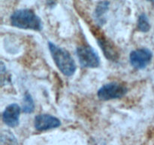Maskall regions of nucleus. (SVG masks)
Returning <instances> with one entry per match:
<instances>
[{
  "instance_id": "1",
  "label": "nucleus",
  "mask_w": 154,
  "mask_h": 145,
  "mask_svg": "<svg viewBox=\"0 0 154 145\" xmlns=\"http://www.w3.org/2000/svg\"><path fill=\"white\" fill-rule=\"evenodd\" d=\"M48 45L58 69L67 76L73 75L76 71V64L70 54L64 48H60L52 42H49Z\"/></svg>"
},
{
  "instance_id": "2",
  "label": "nucleus",
  "mask_w": 154,
  "mask_h": 145,
  "mask_svg": "<svg viewBox=\"0 0 154 145\" xmlns=\"http://www.w3.org/2000/svg\"><path fill=\"white\" fill-rule=\"evenodd\" d=\"M11 23L14 27L25 30H40L42 29L40 18L29 9H21L14 12L11 16Z\"/></svg>"
},
{
  "instance_id": "3",
  "label": "nucleus",
  "mask_w": 154,
  "mask_h": 145,
  "mask_svg": "<svg viewBox=\"0 0 154 145\" xmlns=\"http://www.w3.org/2000/svg\"><path fill=\"white\" fill-rule=\"evenodd\" d=\"M77 55L83 67L95 68L100 64V59L97 53L88 45L78 47Z\"/></svg>"
},
{
  "instance_id": "4",
  "label": "nucleus",
  "mask_w": 154,
  "mask_h": 145,
  "mask_svg": "<svg viewBox=\"0 0 154 145\" xmlns=\"http://www.w3.org/2000/svg\"><path fill=\"white\" fill-rule=\"evenodd\" d=\"M127 92V89L119 83L111 82L105 85L98 92V97L102 101L117 99L124 96Z\"/></svg>"
},
{
  "instance_id": "5",
  "label": "nucleus",
  "mask_w": 154,
  "mask_h": 145,
  "mask_svg": "<svg viewBox=\"0 0 154 145\" xmlns=\"http://www.w3.org/2000/svg\"><path fill=\"white\" fill-rule=\"evenodd\" d=\"M153 54L147 48H140V49L132 51L129 55L130 63L135 69H141L145 68L150 63Z\"/></svg>"
},
{
  "instance_id": "6",
  "label": "nucleus",
  "mask_w": 154,
  "mask_h": 145,
  "mask_svg": "<svg viewBox=\"0 0 154 145\" xmlns=\"http://www.w3.org/2000/svg\"><path fill=\"white\" fill-rule=\"evenodd\" d=\"M34 125L35 128L38 131H45L57 128L61 125V122L60 119L51 115L40 114L35 118Z\"/></svg>"
},
{
  "instance_id": "7",
  "label": "nucleus",
  "mask_w": 154,
  "mask_h": 145,
  "mask_svg": "<svg viewBox=\"0 0 154 145\" xmlns=\"http://www.w3.org/2000/svg\"><path fill=\"white\" fill-rule=\"evenodd\" d=\"M21 109L17 104L8 106L2 114V120L5 124L10 127H15L19 124Z\"/></svg>"
},
{
  "instance_id": "8",
  "label": "nucleus",
  "mask_w": 154,
  "mask_h": 145,
  "mask_svg": "<svg viewBox=\"0 0 154 145\" xmlns=\"http://www.w3.org/2000/svg\"><path fill=\"white\" fill-rule=\"evenodd\" d=\"M98 42H99V45L102 48V50L103 51L104 54L106 56L107 58L110 59V60H113V61L117 60V57H118L117 51H115L114 47L111 45L109 42H108L106 39H102V37L99 38Z\"/></svg>"
},
{
  "instance_id": "9",
  "label": "nucleus",
  "mask_w": 154,
  "mask_h": 145,
  "mask_svg": "<svg viewBox=\"0 0 154 145\" xmlns=\"http://www.w3.org/2000/svg\"><path fill=\"white\" fill-rule=\"evenodd\" d=\"M108 9V2H102L98 5L95 11V18L99 24L102 25L105 23V14Z\"/></svg>"
},
{
  "instance_id": "10",
  "label": "nucleus",
  "mask_w": 154,
  "mask_h": 145,
  "mask_svg": "<svg viewBox=\"0 0 154 145\" xmlns=\"http://www.w3.org/2000/svg\"><path fill=\"white\" fill-rule=\"evenodd\" d=\"M34 108L35 104L32 98L29 93H26L23 103V112L25 113H31L34 111Z\"/></svg>"
},
{
  "instance_id": "11",
  "label": "nucleus",
  "mask_w": 154,
  "mask_h": 145,
  "mask_svg": "<svg viewBox=\"0 0 154 145\" xmlns=\"http://www.w3.org/2000/svg\"><path fill=\"white\" fill-rule=\"evenodd\" d=\"M138 27L140 31L141 32H147L150 29V23H149L148 18L146 16V14H142L139 16L138 22Z\"/></svg>"
},
{
  "instance_id": "12",
  "label": "nucleus",
  "mask_w": 154,
  "mask_h": 145,
  "mask_svg": "<svg viewBox=\"0 0 154 145\" xmlns=\"http://www.w3.org/2000/svg\"><path fill=\"white\" fill-rule=\"evenodd\" d=\"M148 1L150 2H151L152 4H153V5H154V0H148Z\"/></svg>"
}]
</instances>
